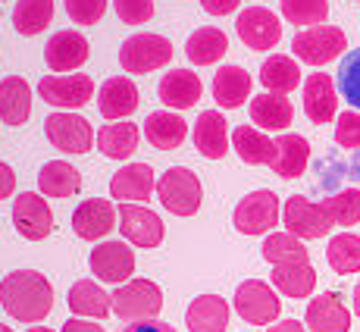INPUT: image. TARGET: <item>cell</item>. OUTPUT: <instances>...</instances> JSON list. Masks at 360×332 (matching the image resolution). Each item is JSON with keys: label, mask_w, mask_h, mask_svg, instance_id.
<instances>
[{"label": "cell", "mask_w": 360, "mask_h": 332, "mask_svg": "<svg viewBox=\"0 0 360 332\" xmlns=\"http://www.w3.org/2000/svg\"><path fill=\"white\" fill-rule=\"evenodd\" d=\"M323 207L329 210L332 223L335 226H345V229H351V226L360 223V189H345L338 191V195H332L323 200Z\"/></svg>", "instance_id": "cell-40"}, {"label": "cell", "mask_w": 360, "mask_h": 332, "mask_svg": "<svg viewBox=\"0 0 360 332\" xmlns=\"http://www.w3.org/2000/svg\"><path fill=\"white\" fill-rule=\"evenodd\" d=\"M232 223L241 235H266L282 223V207L276 191L257 189L251 195H245L235 204L232 210Z\"/></svg>", "instance_id": "cell-4"}, {"label": "cell", "mask_w": 360, "mask_h": 332, "mask_svg": "<svg viewBox=\"0 0 360 332\" xmlns=\"http://www.w3.org/2000/svg\"><path fill=\"white\" fill-rule=\"evenodd\" d=\"M13 226L25 241H41L53 232V210L38 191H22L13 198Z\"/></svg>", "instance_id": "cell-11"}, {"label": "cell", "mask_w": 360, "mask_h": 332, "mask_svg": "<svg viewBox=\"0 0 360 332\" xmlns=\"http://www.w3.org/2000/svg\"><path fill=\"white\" fill-rule=\"evenodd\" d=\"M98 107L103 120H126L138 110V88L129 75H113L101 85Z\"/></svg>", "instance_id": "cell-22"}, {"label": "cell", "mask_w": 360, "mask_h": 332, "mask_svg": "<svg viewBox=\"0 0 360 332\" xmlns=\"http://www.w3.org/2000/svg\"><path fill=\"white\" fill-rule=\"evenodd\" d=\"M279 10L285 23L292 25H323L329 16V0H279Z\"/></svg>", "instance_id": "cell-39"}, {"label": "cell", "mask_w": 360, "mask_h": 332, "mask_svg": "<svg viewBox=\"0 0 360 332\" xmlns=\"http://www.w3.org/2000/svg\"><path fill=\"white\" fill-rule=\"evenodd\" d=\"M44 60H47V69L51 72H69L79 69L82 63L88 60V38L82 32H57L44 47Z\"/></svg>", "instance_id": "cell-18"}, {"label": "cell", "mask_w": 360, "mask_h": 332, "mask_svg": "<svg viewBox=\"0 0 360 332\" xmlns=\"http://www.w3.org/2000/svg\"><path fill=\"white\" fill-rule=\"evenodd\" d=\"M66 304L75 317L82 320H103L113 310V295H107L94 279H79L72 282L66 295Z\"/></svg>", "instance_id": "cell-23"}, {"label": "cell", "mask_w": 360, "mask_h": 332, "mask_svg": "<svg viewBox=\"0 0 360 332\" xmlns=\"http://www.w3.org/2000/svg\"><path fill=\"white\" fill-rule=\"evenodd\" d=\"M163 310V292L150 279H129L113 292V314L122 323H144L154 320Z\"/></svg>", "instance_id": "cell-3"}, {"label": "cell", "mask_w": 360, "mask_h": 332, "mask_svg": "<svg viewBox=\"0 0 360 332\" xmlns=\"http://www.w3.org/2000/svg\"><path fill=\"white\" fill-rule=\"evenodd\" d=\"M226 51H229V38H226V32L213 29V25H204L185 41V57L195 66L217 63V60L226 57Z\"/></svg>", "instance_id": "cell-35"}, {"label": "cell", "mask_w": 360, "mask_h": 332, "mask_svg": "<svg viewBox=\"0 0 360 332\" xmlns=\"http://www.w3.org/2000/svg\"><path fill=\"white\" fill-rule=\"evenodd\" d=\"M326 260L338 276L360 273V235H354V232L332 235L329 248H326Z\"/></svg>", "instance_id": "cell-38"}, {"label": "cell", "mask_w": 360, "mask_h": 332, "mask_svg": "<svg viewBox=\"0 0 360 332\" xmlns=\"http://www.w3.org/2000/svg\"><path fill=\"white\" fill-rule=\"evenodd\" d=\"M141 129L135 122H107L98 132V151L110 160H129L138 151Z\"/></svg>", "instance_id": "cell-31"}, {"label": "cell", "mask_w": 360, "mask_h": 332, "mask_svg": "<svg viewBox=\"0 0 360 332\" xmlns=\"http://www.w3.org/2000/svg\"><path fill=\"white\" fill-rule=\"evenodd\" d=\"M185 135H188V122L179 113H169V110H157L144 120V138L157 151H176L185 141Z\"/></svg>", "instance_id": "cell-29"}, {"label": "cell", "mask_w": 360, "mask_h": 332, "mask_svg": "<svg viewBox=\"0 0 360 332\" xmlns=\"http://www.w3.org/2000/svg\"><path fill=\"white\" fill-rule=\"evenodd\" d=\"M29 332H53V329H47V326H32Z\"/></svg>", "instance_id": "cell-51"}, {"label": "cell", "mask_w": 360, "mask_h": 332, "mask_svg": "<svg viewBox=\"0 0 360 332\" xmlns=\"http://www.w3.org/2000/svg\"><path fill=\"white\" fill-rule=\"evenodd\" d=\"M63 332H107L101 323H91V320H82V317H72V320L63 323Z\"/></svg>", "instance_id": "cell-47"}, {"label": "cell", "mask_w": 360, "mask_h": 332, "mask_svg": "<svg viewBox=\"0 0 360 332\" xmlns=\"http://www.w3.org/2000/svg\"><path fill=\"white\" fill-rule=\"evenodd\" d=\"M53 23V0H19L13 10V25L19 34L34 38Z\"/></svg>", "instance_id": "cell-37"}, {"label": "cell", "mask_w": 360, "mask_h": 332, "mask_svg": "<svg viewBox=\"0 0 360 332\" xmlns=\"http://www.w3.org/2000/svg\"><path fill=\"white\" fill-rule=\"evenodd\" d=\"M157 195V179L148 163H129L110 179V198L122 204H148Z\"/></svg>", "instance_id": "cell-15"}, {"label": "cell", "mask_w": 360, "mask_h": 332, "mask_svg": "<svg viewBox=\"0 0 360 332\" xmlns=\"http://www.w3.org/2000/svg\"><path fill=\"white\" fill-rule=\"evenodd\" d=\"M282 223H285V229L297 235L301 241H314V238H326L332 232V217L329 210L323 204H314V200L295 195L285 200V207H282Z\"/></svg>", "instance_id": "cell-9"}, {"label": "cell", "mask_w": 360, "mask_h": 332, "mask_svg": "<svg viewBox=\"0 0 360 332\" xmlns=\"http://www.w3.org/2000/svg\"><path fill=\"white\" fill-rule=\"evenodd\" d=\"M157 198L172 217H195L204 200V189H200L198 172L188 166H172L157 179Z\"/></svg>", "instance_id": "cell-2"}, {"label": "cell", "mask_w": 360, "mask_h": 332, "mask_svg": "<svg viewBox=\"0 0 360 332\" xmlns=\"http://www.w3.org/2000/svg\"><path fill=\"white\" fill-rule=\"evenodd\" d=\"M229 122L219 110H204L195 122V148L207 160H223L229 154Z\"/></svg>", "instance_id": "cell-20"}, {"label": "cell", "mask_w": 360, "mask_h": 332, "mask_svg": "<svg viewBox=\"0 0 360 332\" xmlns=\"http://www.w3.org/2000/svg\"><path fill=\"white\" fill-rule=\"evenodd\" d=\"M88 267H91V273L101 282H110V286L120 288L135 273V251L129 245H122V241H103V245H98L91 251Z\"/></svg>", "instance_id": "cell-14"}, {"label": "cell", "mask_w": 360, "mask_h": 332, "mask_svg": "<svg viewBox=\"0 0 360 332\" xmlns=\"http://www.w3.org/2000/svg\"><path fill=\"white\" fill-rule=\"evenodd\" d=\"M304 326H307V332H348L351 310L345 307L335 292H323L320 298H314L307 304Z\"/></svg>", "instance_id": "cell-19"}, {"label": "cell", "mask_w": 360, "mask_h": 332, "mask_svg": "<svg viewBox=\"0 0 360 332\" xmlns=\"http://www.w3.org/2000/svg\"><path fill=\"white\" fill-rule=\"evenodd\" d=\"M335 141L348 151H360V113L345 110L335 122Z\"/></svg>", "instance_id": "cell-44"}, {"label": "cell", "mask_w": 360, "mask_h": 332, "mask_svg": "<svg viewBox=\"0 0 360 332\" xmlns=\"http://www.w3.org/2000/svg\"><path fill=\"white\" fill-rule=\"evenodd\" d=\"M229 304L219 295H200L185 310V323L191 332H226L229 329Z\"/></svg>", "instance_id": "cell-26"}, {"label": "cell", "mask_w": 360, "mask_h": 332, "mask_svg": "<svg viewBox=\"0 0 360 332\" xmlns=\"http://www.w3.org/2000/svg\"><path fill=\"white\" fill-rule=\"evenodd\" d=\"M266 332H307V326L301 320H279L273 326H266Z\"/></svg>", "instance_id": "cell-49"}, {"label": "cell", "mask_w": 360, "mask_h": 332, "mask_svg": "<svg viewBox=\"0 0 360 332\" xmlns=\"http://www.w3.org/2000/svg\"><path fill=\"white\" fill-rule=\"evenodd\" d=\"M295 120V107L285 94H257L251 98V122L260 132H285Z\"/></svg>", "instance_id": "cell-24"}, {"label": "cell", "mask_w": 360, "mask_h": 332, "mask_svg": "<svg viewBox=\"0 0 360 332\" xmlns=\"http://www.w3.org/2000/svg\"><path fill=\"white\" fill-rule=\"evenodd\" d=\"M235 310L245 323H254V326H273L279 320L282 301L276 295V288L269 282L260 279H248L235 288Z\"/></svg>", "instance_id": "cell-7"}, {"label": "cell", "mask_w": 360, "mask_h": 332, "mask_svg": "<svg viewBox=\"0 0 360 332\" xmlns=\"http://www.w3.org/2000/svg\"><path fill=\"white\" fill-rule=\"evenodd\" d=\"M235 32L251 51H269L282 41V23L266 6H248L235 19Z\"/></svg>", "instance_id": "cell-13"}, {"label": "cell", "mask_w": 360, "mask_h": 332, "mask_svg": "<svg viewBox=\"0 0 360 332\" xmlns=\"http://www.w3.org/2000/svg\"><path fill=\"white\" fill-rule=\"evenodd\" d=\"M263 260H269L273 267L285 264H310V254L304 248V241L292 232H273L263 241Z\"/></svg>", "instance_id": "cell-36"}, {"label": "cell", "mask_w": 360, "mask_h": 332, "mask_svg": "<svg viewBox=\"0 0 360 332\" xmlns=\"http://www.w3.org/2000/svg\"><path fill=\"white\" fill-rule=\"evenodd\" d=\"M241 0H200V6H204L210 16H229V13L238 10Z\"/></svg>", "instance_id": "cell-46"}, {"label": "cell", "mask_w": 360, "mask_h": 332, "mask_svg": "<svg viewBox=\"0 0 360 332\" xmlns=\"http://www.w3.org/2000/svg\"><path fill=\"white\" fill-rule=\"evenodd\" d=\"M260 85L269 94H288L301 85V66L295 63V57L285 53H273L269 60H263L260 66Z\"/></svg>", "instance_id": "cell-33"}, {"label": "cell", "mask_w": 360, "mask_h": 332, "mask_svg": "<svg viewBox=\"0 0 360 332\" xmlns=\"http://www.w3.org/2000/svg\"><path fill=\"white\" fill-rule=\"evenodd\" d=\"M66 4V16L79 25H94L103 19L107 13V0H63Z\"/></svg>", "instance_id": "cell-42"}, {"label": "cell", "mask_w": 360, "mask_h": 332, "mask_svg": "<svg viewBox=\"0 0 360 332\" xmlns=\"http://www.w3.org/2000/svg\"><path fill=\"white\" fill-rule=\"evenodd\" d=\"M120 232L126 235V241H131L135 248H160L166 226L163 219L150 210L148 204H120Z\"/></svg>", "instance_id": "cell-12"}, {"label": "cell", "mask_w": 360, "mask_h": 332, "mask_svg": "<svg viewBox=\"0 0 360 332\" xmlns=\"http://www.w3.org/2000/svg\"><path fill=\"white\" fill-rule=\"evenodd\" d=\"M116 219H120V213H116V207L110 204V200L88 198V200H82V204L75 207L72 232L79 235V238H85V241H98V238H103V235L113 232Z\"/></svg>", "instance_id": "cell-16"}, {"label": "cell", "mask_w": 360, "mask_h": 332, "mask_svg": "<svg viewBox=\"0 0 360 332\" xmlns=\"http://www.w3.org/2000/svg\"><path fill=\"white\" fill-rule=\"evenodd\" d=\"M295 57L307 66H326L335 57H342L345 47H348V38H345L342 29L335 25H314V29H304L295 34L292 41Z\"/></svg>", "instance_id": "cell-6"}, {"label": "cell", "mask_w": 360, "mask_h": 332, "mask_svg": "<svg viewBox=\"0 0 360 332\" xmlns=\"http://www.w3.org/2000/svg\"><path fill=\"white\" fill-rule=\"evenodd\" d=\"M354 314L360 317V282L354 286Z\"/></svg>", "instance_id": "cell-50"}, {"label": "cell", "mask_w": 360, "mask_h": 332, "mask_svg": "<svg viewBox=\"0 0 360 332\" xmlns=\"http://www.w3.org/2000/svg\"><path fill=\"white\" fill-rule=\"evenodd\" d=\"M116 16L126 25H141L154 16V0H113Z\"/></svg>", "instance_id": "cell-43"}, {"label": "cell", "mask_w": 360, "mask_h": 332, "mask_svg": "<svg viewBox=\"0 0 360 332\" xmlns=\"http://www.w3.org/2000/svg\"><path fill=\"white\" fill-rule=\"evenodd\" d=\"M38 189L44 198H72L82 189V172L66 160H47L38 170Z\"/></svg>", "instance_id": "cell-30"}, {"label": "cell", "mask_w": 360, "mask_h": 332, "mask_svg": "<svg viewBox=\"0 0 360 332\" xmlns=\"http://www.w3.org/2000/svg\"><path fill=\"white\" fill-rule=\"evenodd\" d=\"M251 75L241 66H219V72L213 75V101L223 110H238L251 98Z\"/></svg>", "instance_id": "cell-28"}, {"label": "cell", "mask_w": 360, "mask_h": 332, "mask_svg": "<svg viewBox=\"0 0 360 332\" xmlns=\"http://www.w3.org/2000/svg\"><path fill=\"white\" fill-rule=\"evenodd\" d=\"M44 135L63 154H88L94 148V129L85 116L69 113V110H57L44 120Z\"/></svg>", "instance_id": "cell-8"}, {"label": "cell", "mask_w": 360, "mask_h": 332, "mask_svg": "<svg viewBox=\"0 0 360 332\" xmlns=\"http://www.w3.org/2000/svg\"><path fill=\"white\" fill-rule=\"evenodd\" d=\"M0 332H13L10 326H6V323H0Z\"/></svg>", "instance_id": "cell-52"}, {"label": "cell", "mask_w": 360, "mask_h": 332, "mask_svg": "<svg viewBox=\"0 0 360 332\" xmlns=\"http://www.w3.org/2000/svg\"><path fill=\"white\" fill-rule=\"evenodd\" d=\"M310 160V144L304 135H292L285 132L282 138H276V160L269 163V170L279 179H297L304 176Z\"/></svg>", "instance_id": "cell-27"}, {"label": "cell", "mask_w": 360, "mask_h": 332, "mask_svg": "<svg viewBox=\"0 0 360 332\" xmlns=\"http://www.w3.org/2000/svg\"><path fill=\"white\" fill-rule=\"evenodd\" d=\"M38 94L44 103L57 110H79L94 98V79L88 72H72V75H44L38 82Z\"/></svg>", "instance_id": "cell-10"}, {"label": "cell", "mask_w": 360, "mask_h": 332, "mask_svg": "<svg viewBox=\"0 0 360 332\" xmlns=\"http://www.w3.org/2000/svg\"><path fill=\"white\" fill-rule=\"evenodd\" d=\"M157 94L166 107L172 110H191L204 94V85H200V75L191 72V69H172L160 79L157 85Z\"/></svg>", "instance_id": "cell-21"}, {"label": "cell", "mask_w": 360, "mask_h": 332, "mask_svg": "<svg viewBox=\"0 0 360 332\" xmlns=\"http://www.w3.org/2000/svg\"><path fill=\"white\" fill-rule=\"evenodd\" d=\"M32 116V85L22 75H6L0 82V122L6 126H22Z\"/></svg>", "instance_id": "cell-25"}, {"label": "cell", "mask_w": 360, "mask_h": 332, "mask_svg": "<svg viewBox=\"0 0 360 332\" xmlns=\"http://www.w3.org/2000/svg\"><path fill=\"white\" fill-rule=\"evenodd\" d=\"M338 91L351 107L360 110V47L345 53L342 66H338Z\"/></svg>", "instance_id": "cell-41"}, {"label": "cell", "mask_w": 360, "mask_h": 332, "mask_svg": "<svg viewBox=\"0 0 360 332\" xmlns=\"http://www.w3.org/2000/svg\"><path fill=\"white\" fill-rule=\"evenodd\" d=\"M122 332H176L169 323H160V320H144V323H129Z\"/></svg>", "instance_id": "cell-48"}, {"label": "cell", "mask_w": 360, "mask_h": 332, "mask_svg": "<svg viewBox=\"0 0 360 332\" xmlns=\"http://www.w3.org/2000/svg\"><path fill=\"white\" fill-rule=\"evenodd\" d=\"M169 60H172V44L163 34H154V32L131 34L120 47V66L131 75H144V72H154V69H163Z\"/></svg>", "instance_id": "cell-5"}, {"label": "cell", "mask_w": 360, "mask_h": 332, "mask_svg": "<svg viewBox=\"0 0 360 332\" xmlns=\"http://www.w3.org/2000/svg\"><path fill=\"white\" fill-rule=\"evenodd\" d=\"M232 148L248 166H269L276 160V141H269L260 129L238 126L232 132Z\"/></svg>", "instance_id": "cell-32"}, {"label": "cell", "mask_w": 360, "mask_h": 332, "mask_svg": "<svg viewBox=\"0 0 360 332\" xmlns=\"http://www.w3.org/2000/svg\"><path fill=\"white\" fill-rule=\"evenodd\" d=\"M273 288L285 298H310L316 288V269L310 264H285L273 267Z\"/></svg>", "instance_id": "cell-34"}, {"label": "cell", "mask_w": 360, "mask_h": 332, "mask_svg": "<svg viewBox=\"0 0 360 332\" xmlns=\"http://www.w3.org/2000/svg\"><path fill=\"white\" fill-rule=\"evenodd\" d=\"M0 304L19 323H41L53 310V286L38 269H16L0 279Z\"/></svg>", "instance_id": "cell-1"}, {"label": "cell", "mask_w": 360, "mask_h": 332, "mask_svg": "<svg viewBox=\"0 0 360 332\" xmlns=\"http://www.w3.org/2000/svg\"><path fill=\"white\" fill-rule=\"evenodd\" d=\"M304 113L314 126H323V122H332L338 113V91L335 82L329 79L326 72H310L304 79Z\"/></svg>", "instance_id": "cell-17"}, {"label": "cell", "mask_w": 360, "mask_h": 332, "mask_svg": "<svg viewBox=\"0 0 360 332\" xmlns=\"http://www.w3.org/2000/svg\"><path fill=\"white\" fill-rule=\"evenodd\" d=\"M13 191H16V172H13L10 163L0 160V200L13 198Z\"/></svg>", "instance_id": "cell-45"}]
</instances>
